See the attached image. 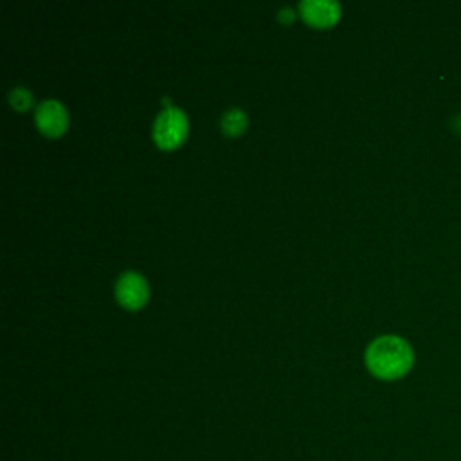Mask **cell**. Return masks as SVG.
<instances>
[{"instance_id": "cell-6", "label": "cell", "mask_w": 461, "mask_h": 461, "mask_svg": "<svg viewBox=\"0 0 461 461\" xmlns=\"http://www.w3.org/2000/svg\"><path fill=\"white\" fill-rule=\"evenodd\" d=\"M247 122H249L247 115L240 108H230L221 115V130L229 137H236L243 133V130L247 128Z\"/></svg>"}, {"instance_id": "cell-2", "label": "cell", "mask_w": 461, "mask_h": 461, "mask_svg": "<svg viewBox=\"0 0 461 461\" xmlns=\"http://www.w3.org/2000/svg\"><path fill=\"white\" fill-rule=\"evenodd\" d=\"M187 137V117L180 108H166L160 112L153 124V139L158 148H178Z\"/></svg>"}, {"instance_id": "cell-1", "label": "cell", "mask_w": 461, "mask_h": 461, "mask_svg": "<svg viewBox=\"0 0 461 461\" xmlns=\"http://www.w3.org/2000/svg\"><path fill=\"white\" fill-rule=\"evenodd\" d=\"M364 360L371 375L391 382L405 376L411 371L414 364V351L405 339L384 335L367 346Z\"/></svg>"}, {"instance_id": "cell-3", "label": "cell", "mask_w": 461, "mask_h": 461, "mask_svg": "<svg viewBox=\"0 0 461 461\" xmlns=\"http://www.w3.org/2000/svg\"><path fill=\"white\" fill-rule=\"evenodd\" d=\"M34 121L38 130L47 137H59L68 126V113L65 106L56 99L41 101L36 106Z\"/></svg>"}, {"instance_id": "cell-8", "label": "cell", "mask_w": 461, "mask_h": 461, "mask_svg": "<svg viewBox=\"0 0 461 461\" xmlns=\"http://www.w3.org/2000/svg\"><path fill=\"white\" fill-rule=\"evenodd\" d=\"M277 18H279V22H283V23H290V22H294L295 13H294V9H290V7H283V9L277 13Z\"/></svg>"}, {"instance_id": "cell-7", "label": "cell", "mask_w": 461, "mask_h": 461, "mask_svg": "<svg viewBox=\"0 0 461 461\" xmlns=\"http://www.w3.org/2000/svg\"><path fill=\"white\" fill-rule=\"evenodd\" d=\"M9 103L18 112H25L32 104V94L23 86H16L9 92Z\"/></svg>"}, {"instance_id": "cell-4", "label": "cell", "mask_w": 461, "mask_h": 461, "mask_svg": "<svg viewBox=\"0 0 461 461\" xmlns=\"http://www.w3.org/2000/svg\"><path fill=\"white\" fill-rule=\"evenodd\" d=\"M115 297L128 310H137L144 306V303L148 301L146 279L133 270L121 274L115 283Z\"/></svg>"}, {"instance_id": "cell-5", "label": "cell", "mask_w": 461, "mask_h": 461, "mask_svg": "<svg viewBox=\"0 0 461 461\" xmlns=\"http://www.w3.org/2000/svg\"><path fill=\"white\" fill-rule=\"evenodd\" d=\"M299 13L313 27H330L339 20L340 5L333 0H304L299 4Z\"/></svg>"}]
</instances>
